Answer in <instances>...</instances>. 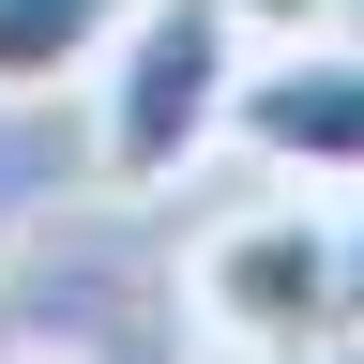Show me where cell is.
<instances>
[{
	"mask_svg": "<svg viewBox=\"0 0 364 364\" xmlns=\"http://www.w3.org/2000/svg\"><path fill=\"white\" fill-rule=\"evenodd\" d=\"M243 61L258 46H243L228 0H136L107 31V61L76 76V107H91V198H167L182 167H213Z\"/></svg>",
	"mask_w": 364,
	"mask_h": 364,
	"instance_id": "6da1fadb",
	"label": "cell"
},
{
	"mask_svg": "<svg viewBox=\"0 0 364 364\" xmlns=\"http://www.w3.org/2000/svg\"><path fill=\"white\" fill-rule=\"evenodd\" d=\"M182 318L213 364H334L349 349V228L304 198L213 213L182 243Z\"/></svg>",
	"mask_w": 364,
	"mask_h": 364,
	"instance_id": "7a4b0ae2",
	"label": "cell"
},
{
	"mask_svg": "<svg viewBox=\"0 0 364 364\" xmlns=\"http://www.w3.org/2000/svg\"><path fill=\"white\" fill-rule=\"evenodd\" d=\"M228 152H258L273 182H364V46H258L228 91Z\"/></svg>",
	"mask_w": 364,
	"mask_h": 364,
	"instance_id": "3957f363",
	"label": "cell"
},
{
	"mask_svg": "<svg viewBox=\"0 0 364 364\" xmlns=\"http://www.w3.org/2000/svg\"><path fill=\"white\" fill-rule=\"evenodd\" d=\"M136 0H0V107H46V91H76L107 61V31Z\"/></svg>",
	"mask_w": 364,
	"mask_h": 364,
	"instance_id": "277c9868",
	"label": "cell"
},
{
	"mask_svg": "<svg viewBox=\"0 0 364 364\" xmlns=\"http://www.w3.org/2000/svg\"><path fill=\"white\" fill-rule=\"evenodd\" d=\"M243 16V46H318V31H349V0H228Z\"/></svg>",
	"mask_w": 364,
	"mask_h": 364,
	"instance_id": "5b68a950",
	"label": "cell"
},
{
	"mask_svg": "<svg viewBox=\"0 0 364 364\" xmlns=\"http://www.w3.org/2000/svg\"><path fill=\"white\" fill-rule=\"evenodd\" d=\"M334 228H349V349H364V182H349V213H334Z\"/></svg>",
	"mask_w": 364,
	"mask_h": 364,
	"instance_id": "8992f818",
	"label": "cell"
},
{
	"mask_svg": "<svg viewBox=\"0 0 364 364\" xmlns=\"http://www.w3.org/2000/svg\"><path fill=\"white\" fill-rule=\"evenodd\" d=\"M0 364H61V349H0Z\"/></svg>",
	"mask_w": 364,
	"mask_h": 364,
	"instance_id": "52a82bcc",
	"label": "cell"
}]
</instances>
